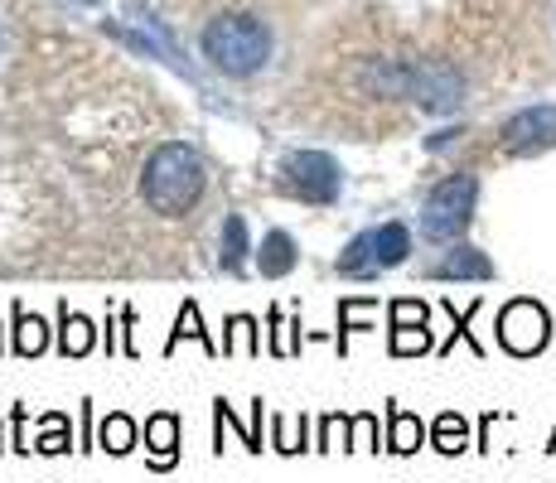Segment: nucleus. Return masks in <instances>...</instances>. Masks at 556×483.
<instances>
[{"instance_id": "1", "label": "nucleus", "mask_w": 556, "mask_h": 483, "mask_svg": "<svg viewBox=\"0 0 556 483\" xmlns=\"http://www.w3.org/2000/svg\"><path fill=\"white\" fill-rule=\"evenodd\" d=\"M358 82L378 97H406L431 116H451L465 106V78L441 59H421V63H402V59H372L363 63Z\"/></svg>"}, {"instance_id": "2", "label": "nucleus", "mask_w": 556, "mask_h": 483, "mask_svg": "<svg viewBox=\"0 0 556 483\" xmlns=\"http://www.w3.org/2000/svg\"><path fill=\"white\" fill-rule=\"evenodd\" d=\"M208 169L189 141H160L141 165V203L160 218H185L199 208Z\"/></svg>"}, {"instance_id": "3", "label": "nucleus", "mask_w": 556, "mask_h": 483, "mask_svg": "<svg viewBox=\"0 0 556 483\" xmlns=\"http://www.w3.org/2000/svg\"><path fill=\"white\" fill-rule=\"evenodd\" d=\"M199 53L223 78H256L271 63V29L256 15H213L199 35Z\"/></svg>"}, {"instance_id": "4", "label": "nucleus", "mask_w": 556, "mask_h": 483, "mask_svg": "<svg viewBox=\"0 0 556 483\" xmlns=\"http://www.w3.org/2000/svg\"><path fill=\"white\" fill-rule=\"evenodd\" d=\"M412 256V228L406 223H378V228H363L344 242L334 271L344 281H378V276L397 271Z\"/></svg>"}, {"instance_id": "5", "label": "nucleus", "mask_w": 556, "mask_h": 483, "mask_svg": "<svg viewBox=\"0 0 556 483\" xmlns=\"http://www.w3.org/2000/svg\"><path fill=\"white\" fill-rule=\"evenodd\" d=\"M475 203H479V175H469V169L445 175L421 203V238L435 246L459 242L469 232V223H475Z\"/></svg>"}, {"instance_id": "6", "label": "nucleus", "mask_w": 556, "mask_h": 483, "mask_svg": "<svg viewBox=\"0 0 556 483\" xmlns=\"http://www.w3.org/2000/svg\"><path fill=\"white\" fill-rule=\"evenodd\" d=\"M276 179L291 199L315 203V208H334L344 199V165L329 150H291L276 165Z\"/></svg>"}, {"instance_id": "7", "label": "nucleus", "mask_w": 556, "mask_h": 483, "mask_svg": "<svg viewBox=\"0 0 556 483\" xmlns=\"http://www.w3.org/2000/svg\"><path fill=\"white\" fill-rule=\"evenodd\" d=\"M552 343V315L538 305V300L518 295L498 309V348L513 353V358H538Z\"/></svg>"}, {"instance_id": "8", "label": "nucleus", "mask_w": 556, "mask_h": 483, "mask_svg": "<svg viewBox=\"0 0 556 483\" xmlns=\"http://www.w3.org/2000/svg\"><path fill=\"white\" fill-rule=\"evenodd\" d=\"M508 155H542V150L556 145V102H542V106H522L504 122L498 131Z\"/></svg>"}, {"instance_id": "9", "label": "nucleus", "mask_w": 556, "mask_h": 483, "mask_svg": "<svg viewBox=\"0 0 556 483\" xmlns=\"http://www.w3.org/2000/svg\"><path fill=\"white\" fill-rule=\"evenodd\" d=\"M146 465L155 469V474H169V469L179 465V440H185V425H179V416L175 411H155V416H146Z\"/></svg>"}, {"instance_id": "10", "label": "nucleus", "mask_w": 556, "mask_h": 483, "mask_svg": "<svg viewBox=\"0 0 556 483\" xmlns=\"http://www.w3.org/2000/svg\"><path fill=\"white\" fill-rule=\"evenodd\" d=\"M98 343H102L98 319H88L83 309H68V300H63L59 305V329H53V348H59L63 358H88Z\"/></svg>"}, {"instance_id": "11", "label": "nucleus", "mask_w": 556, "mask_h": 483, "mask_svg": "<svg viewBox=\"0 0 556 483\" xmlns=\"http://www.w3.org/2000/svg\"><path fill=\"white\" fill-rule=\"evenodd\" d=\"M49 343H53L49 319L25 309V300H10V353L15 358H39V353H49Z\"/></svg>"}, {"instance_id": "12", "label": "nucleus", "mask_w": 556, "mask_h": 483, "mask_svg": "<svg viewBox=\"0 0 556 483\" xmlns=\"http://www.w3.org/2000/svg\"><path fill=\"white\" fill-rule=\"evenodd\" d=\"M301 266V246L286 228H271L262 232V246H256V271H262V281H286V276Z\"/></svg>"}, {"instance_id": "13", "label": "nucleus", "mask_w": 556, "mask_h": 483, "mask_svg": "<svg viewBox=\"0 0 556 483\" xmlns=\"http://www.w3.org/2000/svg\"><path fill=\"white\" fill-rule=\"evenodd\" d=\"M435 281H494V262H489L479 246L469 242H451V252L431 266Z\"/></svg>"}, {"instance_id": "14", "label": "nucleus", "mask_w": 556, "mask_h": 483, "mask_svg": "<svg viewBox=\"0 0 556 483\" xmlns=\"http://www.w3.org/2000/svg\"><path fill=\"white\" fill-rule=\"evenodd\" d=\"M252 252H256V246H252L248 213H228V218H223V238H218V266H223V276H248V256Z\"/></svg>"}, {"instance_id": "15", "label": "nucleus", "mask_w": 556, "mask_h": 483, "mask_svg": "<svg viewBox=\"0 0 556 483\" xmlns=\"http://www.w3.org/2000/svg\"><path fill=\"white\" fill-rule=\"evenodd\" d=\"M262 416H266V402L262 396H252V421H238V406L228 402V396H213V431H238V440L252 449V455H262Z\"/></svg>"}, {"instance_id": "16", "label": "nucleus", "mask_w": 556, "mask_h": 483, "mask_svg": "<svg viewBox=\"0 0 556 483\" xmlns=\"http://www.w3.org/2000/svg\"><path fill=\"white\" fill-rule=\"evenodd\" d=\"M199 343L208 358H223V343L208 334V325H203V315H199V300H185L179 305V315H175V329H169V339H165V358H175L179 353V343Z\"/></svg>"}, {"instance_id": "17", "label": "nucleus", "mask_w": 556, "mask_h": 483, "mask_svg": "<svg viewBox=\"0 0 556 483\" xmlns=\"http://www.w3.org/2000/svg\"><path fill=\"white\" fill-rule=\"evenodd\" d=\"M426 440H431V431H426L421 416H412L406 406L388 402V435H382V449H388V455H416Z\"/></svg>"}, {"instance_id": "18", "label": "nucleus", "mask_w": 556, "mask_h": 483, "mask_svg": "<svg viewBox=\"0 0 556 483\" xmlns=\"http://www.w3.org/2000/svg\"><path fill=\"white\" fill-rule=\"evenodd\" d=\"M136 445H141V425H136V416H126V411H106L102 421H98V449H106L112 459L131 455Z\"/></svg>"}, {"instance_id": "19", "label": "nucleus", "mask_w": 556, "mask_h": 483, "mask_svg": "<svg viewBox=\"0 0 556 483\" xmlns=\"http://www.w3.org/2000/svg\"><path fill=\"white\" fill-rule=\"evenodd\" d=\"M301 343H305V334H301V315L286 319V309H281V305L266 309V353H271V358H295V353H301Z\"/></svg>"}, {"instance_id": "20", "label": "nucleus", "mask_w": 556, "mask_h": 483, "mask_svg": "<svg viewBox=\"0 0 556 483\" xmlns=\"http://www.w3.org/2000/svg\"><path fill=\"white\" fill-rule=\"evenodd\" d=\"M223 358H262V325H256V315H228V325H223Z\"/></svg>"}, {"instance_id": "21", "label": "nucleus", "mask_w": 556, "mask_h": 483, "mask_svg": "<svg viewBox=\"0 0 556 483\" xmlns=\"http://www.w3.org/2000/svg\"><path fill=\"white\" fill-rule=\"evenodd\" d=\"M378 325V300H363V295H344L339 300V358L349 353V334H363V329Z\"/></svg>"}, {"instance_id": "22", "label": "nucleus", "mask_w": 556, "mask_h": 483, "mask_svg": "<svg viewBox=\"0 0 556 483\" xmlns=\"http://www.w3.org/2000/svg\"><path fill=\"white\" fill-rule=\"evenodd\" d=\"M271 449L276 455H305V449H315V440H309V416H281L271 411Z\"/></svg>"}, {"instance_id": "23", "label": "nucleus", "mask_w": 556, "mask_h": 483, "mask_svg": "<svg viewBox=\"0 0 556 483\" xmlns=\"http://www.w3.org/2000/svg\"><path fill=\"white\" fill-rule=\"evenodd\" d=\"M73 421L63 411H45L39 416V440H35V455H49V459H59V455H73Z\"/></svg>"}, {"instance_id": "24", "label": "nucleus", "mask_w": 556, "mask_h": 483, "mask_svg": "<svg viewBox=\"0 0 556 483\" xmlns=\"http://www.w3.org/2000/svg\"><path fill=\"white\" fill-rule=\"evenodd\" d=\"M479 305H484V300H479V295H475V300H469V305H465V309H459V305H455V300H451V295H445V300H441V309H445V315H451V325H455V329H451V339H445V343H441V348H435V353H441V358H445V353H451V348H455V339H465V343H469V348H475V358H484V343H479L475 334H469V319H475V315H479Z\"/></svg>"}, {"instance_id": "25", "label": "nucleus", "mask_w": 556, "mask_h": 483, "mask_svg": "<svg viewBox=\"0 0 556 483\" xmlns=\"http://www.w3.org/2000/svg\"><path fill=\"white\" fill-rule=\"evenodd\" d=\"M431 449H441V455H465L469 449V421L459 411H441L431 421Z\"/></svg>"}, {"instance_id": "26", "label": "nucleus", "mask_w": 556, "mask_h": 483, "mask_svg": "<svg viewBox=\"0 0 556 483\" xmlns=\"http://www.w3.org/2000/svg\"><path fill=\"white\" fill-rule=\"evenodd\" d=\"M349 421H354V416H344V411L319 416V431H315L319 455H329V449H349Z\"/></svg>"}, {"instance_id": "27", "label": "nucleus", "mask_w": 556, "mask_h": 483, "mask_svg": "<svg viewBox=\"0 0 556 483\" xmlns=\"http://www.w3.org/2000/svg\"><path fill=\"white\" fill-rule=\"evenodd\" d=\"M349 449H363V455H378V411H354L349 421Z\"/></svg>"}, {"instance_id": "28", "label": "nucleus", "mask_w": 556, "mask_h": 483, "mask_svg": "<svg viewBox=\"0 0 556 483\" xmlns=\"http://www.w3.org/2000/svg\"><path fill=\"white\" fill-rule=\"evenodd\" d=\"M10 449H15V455H29V406L25 402H15L10 406Z\"/></svg>"}, {"instance_id": "29", "label": "nucleus", "mask_w": 556, "mask_h": 483, "mask_svg": "<svg viewBox=\"0 0 556 483\" xmlns=\"http://www.w3.org/2000/svg\"><path fill=\"white\" fill-rule=\"evenodd\" d=\"M83 425H78V455H92V449H98V416H92V402H88V396H83Z\"/></svg>"}, {"instance_id": "30", "label": "nucleus", "mask_w": 556, "mask_h": 483, "mask_svg": "<svg viewBox=\"0 0 556 483\" xmlns=\"http://www.w3.org/2000/svg\"><path fill=\"white\" fill-rule=\"evenodd\" d=\"M116 319H122V353H126V358H141V348H136V309L131 305H122V309H116Z\"/></svg>"}, {"instance_id": "31", "label": "nucleus", "mask_w": 556, "mask_h": 483, "mask_svg": "<svg viewBox=\"0 0 556 483\" xmlns=\"http://www.w3.org/2000/svg\"><path fill=\"white\" fill-rule=\"evenodd\" d=\"M102 343H106V358L116 353V325H112V309H106V329H102Z\"/></svg>"}, {"instance_id": "32", "label": "nucleus", "mask_w": 556, "mask_h": 483, "mask_svg": "<svg viewBox=\"0 0 556 483\" xmlns=\"http://www.w3.org/2000/svg\"><path fill=\"white\" fill-rule=\"evenodd\" d=\"M5 449H10V440H5V425H0V455H5Z\"/></svg>"}, {"instance_id": "33", "label": "nucleus", "mask_w": 556, "mask_h": 483, "mask_svg": "<svg viewBox=\"0 0 556 483\" xmlns=\"http://www.w3.org/2000/svg\"><path fill=\"white\" fill-rule=\"evenodd\" d=\"M0 353H5V329H0Z\"/></svg>"}, {"instance_id": "34", "label": "nucleus", "mask_w": 556, "mask_h": 483, "mask_svg": "<svg viewBox=\"0 0 556 483\" xmlns=\"http://www.w3.org/2000/svg\"><path fill=\"white\" fill-rule=\"evenodd\" d=\"M547 449H556V431H552V445H547Z\"/></svg>"}, {"instance_id": "35", "label": "nucleus", "mask_w": 556, "mask_h": 483, "mask_svg": "<svg viewBox=\"0 0 556 483\" xmlns=\"http://www.w3.org/2000/svg\"><path fill=\"white\" fill-rule=\"evenodd\" d=\"M78 5H92V0H78Z\"/></svg>"}]
</instances>
